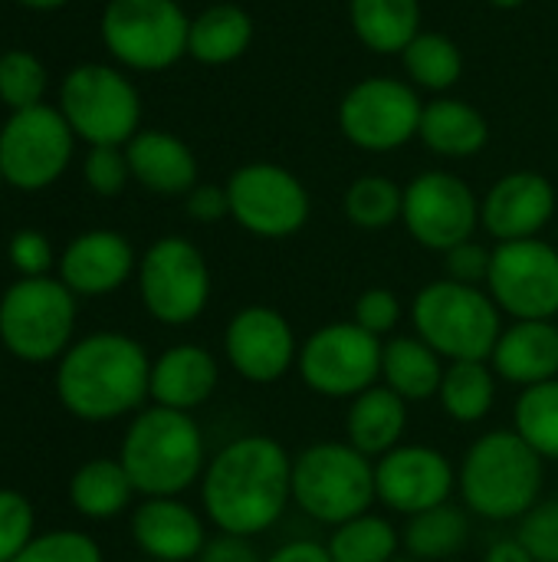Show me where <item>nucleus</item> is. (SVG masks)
<instances>
[{"label": "nucleus", "instance_id": "nucleus-37", "mask_svg": "<svg viewBox=\"0 0 558 562\" xmlns=\"http://www.w3.org/2000/svg\"><path fill=\"white\" fill-rule=\"evenodd\" d=\"M46 92V69L26 49H10L0 56V102L13 112L43 105Z\"/></svg>", "mask_w": 558, "mask_h": 562}, {"label": "nucleus", "instance_id": "nucleus-44", "mask_svg": "<svg viewBox=\"0 0 558 562\" xmlns=\"http://www.w3.org/2000/svg\"><path fill=\"white\" fill-rule=\"evenodd\" d=\"M7 257L20 277H49L53 247L39 231H16L7 244Z\"/></svg>", "mask_w": 558, "mask_h": 562}, {"label": "nucleus", "instance_id": "nucleus-16", "mask_svg": "<svg viewBox=\"0 0 558 562\" xmlns=\"http://www.w3.org/2000/svg\"><path fill=\"white\" fill-rule=\"evenodd\" d=\"M401 221L421 247L447 254L474 237L480 224V201L457 175L424 171L405 188Z\"/></svg>", "mask_w": 558, "mask_h": 562}, {"label": "nucleus", "instance_id": "nucleus-29", "mask_svg": "<svg viewBox=\"0 0 558 562\" xmlns=\"http://www.w3.org/2000/svg\"><path fill=\"white\" fill-rule=\"evenodd\" d=\"M253 40V20L247 10H240L237 3H214L204 13H197L191 20V33H187V53L197 63L207 66H224L234 63L247 53Z\"/></svg>", "mask_w": 558, "mask_h": 562}, {"label": "nucleus", "instance_id": "nucleus-2", "mask_svg": "<svg viewBox=\"0 0 558 562\" xmlns=\"http://www.w3.org/2000/svg\"><path fill=\"white\" fill-rule=\"evenodd\" d=\"M151 359L125 333H92L76 339L56 362L53 392L62 412L89 425L138 415L151 402Z\"/></svg>", "mask_w": 558, "mask_h": 562}, {"label": "nucleus", "instance_id": "nucleus-49", "mask_svg": "<svg viewBox=\"0 0 558 562\" xmlns=\"http://www.w3.org/2000/svg\"><path fill=\"white\" fill-rule=\"evenodd\" d=\"M23 7H30V10H56V7H62L66 0H20Z\"/></svg>", "mask_w": 558, "mask_h": 562}, {"label": "nucleus", "instance_id": "nucleus-5", "mask_svg": "<svg viewBox=\"0 0 558 562\" xmlns=\"http://www.w3.org/2000/svg\"><path fill=\"white\" fill-rule=\"evenodd\" d=\"M411 326L444 362H490L503 333V313L483 286L444 277L414 293Z\"/></svg>", "mask_w": 558, "mask_h": 562}, {"label": "nucleus", "instance_id": "nucleus-4", "mask_svg": "<svg viewBox=\"0 0 558 562\" xmlns=\"http://www.w3.org/2000/svg\"><path fill=\"white\" fill-rule=\"evenodd\" d=\"M118 461L141 497H181L201 484L210 458L194 415L145 405L122 435Z\"/></svg>", "mask_w": 558, "mask_h": 562}, {"label": "nucleus", "instance_id": "nucleus-52", "mask_svg": "<svg viewBox=\"0 0 558 562\" xmlns=\"http://www.w3.org/2000/svg\"><path fill=\"white\" fill-rule=\"evenodd\" d=\"M0 184H3V175H0Z\"/></svg>", "mask_w": 558, "mask_h": 562}, {"label": "nucleus", "instance_id": "nucleus-35", "mask_svg": "<svg viewBox=\"0 0 558 562\" xmlns=\"http://www.w3.org/2000/svg\"><path fill=\"white\" fill-rule=\"evenodd\" d=\"M401 59H405L408 76L431 92L451 89L464 72V56H460L457 43L447 40L444 33H418L405 46Z\"/></svg>", "mask_w": 558, "mask_h": 562}, {"label": "nucleus", "instance_id": "nucleus-32", "mask_svg": "<svg viewBox=\"0 0 558 562\" xmlns=\"http://www.w3.org/2000/svg\"><path fill=\"white\" fill-rule=\"evenodd\" d=\"M358 40L375 53H405V46L421 33L418 0H352L349 7Z\"/></svg>", "mask_w": 558, "mask_h": 562}, {"label": "nucleus", "instance_id": "nucleus-8", "mask_svg": "<svg viewBox=\"0 0 558 562\" xmlns=\"http://www.w3.org/2000/svg\"><path fill=\"white\" fill-rule=\"evenodd\" d=\"M382 349L385 339L352 319H335L299 342L296 372L312 395L349 402L382 382Z\"/></svg>", "mask_w": 558, "mask_h": 562}, {"label": "nucleus", "instance_id": "nucleus-24", "mask_svg": "<svg viewBox=\"0 0 558 562\" xmlns=\"http://www.w3.org/2000/svg\"><path fill=\"white\" fill-rule=\"evenodd\" d=\"M408 435V402L388 385H372L345 405V441L365 458L378 461L382 454L405 445Z\"/></svg>", "mask_w": 558, "mask_h": 562}, {"label": "nucleus", "instance_id": "nucleus-1", "mask_svg": "<svg viewBox=\"0 0 558 562\" xmlns=\"http://www.w3.org/2000/svg\"><path fill=\"white\" fill-rule=\"evenodd\" d=\"M293 504V454L270 435L227 441L204 468L201 510L217 533L260 537Z\"/></svg>", "mask_w": 558, "mask_h": 562}, {"label": "nucleus", "instance_id": "nucleus-14", "mask_svg": "<svg viewBox=\"0 0 558 562\" xmlns=\"http://www.w3.org/2000/svg\"><path fill=\"white\" fill-rule=\"evenodd\" d=\"M487 293L510 319H556L558 250L539 237L497 244Z\"/></svg>", "mask_w": 558, "mask_h": 562}, {"label": "nucleus", "instance_id": "nucleus-43", "mask_svg": "<svg viewBox=\"0 0 558 562\" xmlns=\"http://www.w3.org/2000/svg\"><path fill=\"white\" fill-rule=\"evenodd\" d=\"M490 263H493V250H487L474 237L464 240V244H457V247H451L444 254V273H447V280L467 283V286H487Z\"/></svg>", "mask_w": 558, "mask_h": 562}, {"label": "nucleus", "instance_id": "nucleus-15", "mask_svg": "<svg viewBox=\"0 0 558 562\" xmlns=\"http://www.w3.org/2000/svg\"><path fill=\"white\" fill-rule=\"evenodd\" d=\"M421 99L408 82L372 76L352 86L339 105L342 135L365 151H391L421 128Z\"/></svg>", "mask_w": 558, "mask_h": 562}, {"label": "nucleus", "instance_id": "nucleus-47", "mask_svg": "<svg viewBox=\"0 0 558 562\" xmlns=\"http://www.w3.org/2000/svg\"><path fill=\"white\" fill-rule=\"evenodd\" d=\"M263 562H332V557H329V547L319 540H289L276 547Z\"/></svg>", "mask_w": 558, "mask_h": 562}, {"label": "nucleus", "instance_id": "nucleus-10", "mask_svg": "<svg viewBox=\"0 0 558 562\" xmlns=\"http://www.w3.org/2000/svg\"><path fill=\"white\" fill-rule=\"evenodd\" d=\"M59 112L69 128L95 145H128L138 132L141 102L135 86L112 66L82 63L76 66L59 89Z\"/></svg>", "mask_w": 558, "mask_h": 562}, {"label": "nucleus", "instance_id": "nucleus-55", "mask_svg": "<svg viewBox=\"0 0 558 562\" xmlns=\"http://www.w3.org/2000/svg\"><path fill=\"white\" fill-rule=\"evenodd\" d=\"M0 352H3V349H0Z\"/></svg>", "mask_w": 558, "mask_h": 562}, {"label": "nucleus", "instance_id": "nucleus-46", "mask_svg": "<svg viewBox=\"0 0 558 562\" xmlns=\"http://www.w3.org/2000/svg\"><path fill=\"white\" fill-rule=\"evenodd\" d=\"M266 557H260V550L253 547V540L247 537H230V533H217L207 540L204 553L197 557V562H263Z\"/></svg>", "mask_w": 558, "mask_h": 562}, {"label": "nucleus", "instance_id": "nucleus-18", "mask_svg": "<svg viewBox=\"0 0 558 562\" xmlns=\"http://www.w3.org/2000/svg\"><path fill=\"white\" fill-rule=\"evenodd\" d=\"M457 491V468L441 448L398 445L375 461V497L385 510L418 517L441 507Z\"/></svg>", "mask_w": 558, "mask_h": 562}, {"label": "nucleus", "instance_id": "nucleus-50", "mask_svg": "<svg viewBox=\"0 0 558 562\" xmlns=\"http://www.w3.org/2000/svg\"><path fill=\"white\" fill-rule=\"evenodd\" d=\"M487 3H493V7H500V10H513V7H523L526 0H487Z\"/></svg>", "mask_w": 558, "mask_h": 562}, {"label": "nucleus", "instance_id": "nucleus-38", "mask_svg": "<svg viewBox=\"0 0 558 562\" xmlns=\"http://www.w3.org/2000/svg\"><path fill=\"white\" fill-rule=\"evenodd\" d=\"M13 562H105L102 547L82 530H46Z\"/></svg>", "mask_w": 558, "mask_h": 562}, {"label": "nucleus", "instance_id": "nucleus-36", "mask_svg": "<svg viewBox=\"0 0 558 562\" xmlns=\"http://www.w3.org/2000/svg\"><path fill=\"white\" fill-rule=\"evenodd\" d=\"M405 191L385 175H362L345 191V217L362 231H385L401 221Z\"/></svg>", "mask_w": 558, "mask_h": 562}, {"label": "nucleus", "instance_id": "nucleus-22", "mask_svg": "<svg viewBox=\"0 0 558 562\" xmlns=\"http://www.w3.org/2000/svg\"><path fill=\"white\" fill-rule=\"evenodd\" d=\"M220 385L217 356L201 342H174L151 359V405L194 415L214 398Z\"/></svg>", "mask_w": 558, "mask_h": 562}, {"label": "nucleus", "instance_id": "nucleus-39", "mask_svg": "<svg viewBox=\"0 0 558 562\" xmlns=\"http://www.w3.org/2000/svg\"><path fill=\"white\" fill-rule=\"evenodd\" d=\"M36 537L33 504L10 487H0V562H13Z\"/></svg>", "mask_w": 558, "mask_h": 562}, {"label": "nucleus", "instance_id": "nucleus-6", "mask_svg": "<svg viewBox=\"0 0 558 562\" xmlns=\"http://www.w3.org/2000/svg\"><path fill=\"white\" fill-rule=\"evenodd\" d=\"M76 293L59 277H20L0 296V349L26 366H49L76 342Z\"/></svg>", "mask_w": 558, "mask_h": 562}, {"label": "nucleus", "instance_id": "nucleus-26", "mask_svg": "<svg viewBox=\"0 0 558 562\" xmlns=\"http://www.w3.org/2000/svg\"><path fill=\"white\" fill-rule=\"evenodd\" d=\"M69 504L79 517L105 524L122 517L135 501V484L118 458H89L69 477Z\"/></svg>", "mask_w": 558, "mask_h": 562}, {"label": "nucleus", "instance_id": "nucleus-30", "mask_svg": "<svg viewBox=\"0 0 558 562\" xmlns=\"http://www.w3.org/2000/svg\"><path fill=\"white\" fill-rule=\"evenodd\" d=\"M500 379L490 362H447L437 402L441 412L457 425H480L497 405Z\"/></svg>", "mask_w": 558, "mask_h": 562}, {"label": "nucleus", "instance_id": "nucleus-19", "mask_svg": "<svg viewBox=\"0 0 558 562\" xmlns=\"http://www.w3.org/2000/svg\"><path fill=\"white\" fill-rule=\"evenodd\" d=\"M135 547L155 562H197L207 547V517L181 497H141L128 520Z\"/></svg>", "mask_w": 558, "mask_h": 562}, {"label": "nucleus", "instance_id": "nucleus-27", "mask_svg": "<svg viewBox=\"0 0 558 562\" xmlns=\"http://www.w3.org/2000/svg\"><path fill=\"white\" fill-rule=\"evenodd\" d=\"M447 362L414 333L391 336L382 349V385L398 392L408 405L437 398Z\"/></svg>", "mask_w": 558, "mask_h": 562}, {"label": "nucleus", "instance_id": "nucleus-40", "mask_svg": "<svg viewBox=\"0 0 558 562\" xmlns=\"http://www.w3.org/2000/svg\"><path fill=\"white\" fill-rule=\"evenodd\" d=\"M516 540L536 562H558V501H539L523 520H516Z\"/></svg>", "mask_w": 558, "mask_h": 562}, {"label": "nucleus", "instance_id": "nucleus-7", "mask_svg": "<svg viewBox=\"0 0 558 562\" xmlns=\"http://www.w3.org/2000/svg\"><path fill=\"white\" fill-rule=\"evenodd\" d=\"M293 504L309 520L339 527L368 514L375 497V461L349 441H316L293 458Z\"/></svg>", "mask_w": 558, "mask_h": 562}, {"label": "nucleus", "instance_id": "nucleus-12", "mask_svg": "<svg viewBox=\"0 0 558 562\" xmlns=\"http://www.w3.org/2000/svg\"><path fill=\"white\" fill-rule=\"evenodd\" d=\"M72 128L59 109L33 105L13 112L0 128V175L20 191L49 188L72 158Z\"/></svg>", "mask_w": 558, "mask_h": 562}, {"label": "nucleus", "instance_id": "nucleus-51", "mask_svg": "<svg viewBox=\"0 0 558 562\" xmlns=\"http://www.w3.org/2000/svg\"><path fill=\"white\" fill-rule=\"evenodd\" d=\"M556 501H558V481H556Z\"/></svg>", "mask_w": 558, "mask_h": 562}, {"label": "nucleus", "instance_id": "nucleus-13", "mask_svg": "<svg viewBox=\"0 0 558 562\" xmlns=\"http://www.w3.org/2000/svg\"><path fill=\"white\" fill-rule=\"evenodd\" d=\"M230 217L253 237L283 240L306 227L309 191L303 181L280 165H243L227 181Z\"/></svg>", "mask_w": 558, "mask_h": 562}, {"label": "nucleus", "instance_id": "nucleus-23", "mask_svg": "<svg viewBox=\"0 0 558 562\" xmlns=\"http://www.w3.org/2000/svg\"><path fill=\"white\" fill-rule=\"evenodd\" d=\"M490 366L497 379L529 389L558 379V323L556 319H513L503 326Z\"/></svg>", "mask_w": 558, "mask_h": 562}, {"label": "nucleus", "instance_id": "nucleus-48", "mask_svg": "<svg viewBox=\"0 0 558 562\" xmlns=\"http://www.w3.org/2000/svg\"><path fill=\"white\" fill-rule=\"evenodd\" d=\"M480 562H536L529 557V550L516 540V537H503V540H497V543H490L487 547V553H483V560Z\"/></svg>", "mask_w": 558, "mask_h": 562}, {"label": "nucleus", "instance_id": "nucleus-11", "mask_svg": "<svg viewBox=\"0 0 558 562\" xmlns=\"http://www.w3.org/2000/svg\"><path fill=\"white\" fill-rule=\"evenodd\" d=\"M191 20L174 0H109L102 40L132 69H168L187 53Z\"/></svg>", "mask_w": 558, "mask_h": 562}, {"label": "nucleus", "instance_id": "nucleus-3", "mask_svg": "<svg viewBox=\"0 0 558 562\" xmlns=\"http://www.w3.org/2000/svg\"><path fill=\"white\" fill-rule=\"evenodd\" d=\"M546 484V461L513 431H483L460 458L457 491L464 507L490 524L523 520Z\"/></svg>", "mask_w": 558, "mask_h": 562}, {"label": "nucleus", "instance_id": "nucleus-42", "mask_svg": "<svg viewBox=\"0 0 558 562\" xmlns=\"http://www.w3.org/2000/svg\"><path fill=\"white\" fill-rule=\"evenodd\" d=\"M82 175H86V184L95 194L115 198V194H122V188L132 178L128 155L118 145H95V148H89V155L82 161Z\"/></svg>", "mask_w": 558, "mask_h": 562}, {"label": "nucleus", "instance_id": "nucleus-41", "mask_svg": "<svg viewBox=\"0 0 558 562\" xmlns=\"http://www.w3.org/2000/svg\"><path fill=\"white\" fill-rule=\"evenodd\" d=\"M401 300L395 290L388 286H368L358 293L355 306H352V323L362 326L365 333L378 336V339H391V333L401 323Z\"/></svg>", "mask_w": 558, "mask_h": 562}, {"label": "nucleus", "instance_id": "nucleus-17", "mask_svg": "<svg viewBox=\"0 0 558 562\" xmlns=\"http://www.w3.org/2000/svg\"><path fill=\"white\" fill-rule=\"evenodd\" d=\"M224 356L243 382L276 385L296 369L299 339L280 310L253 303L230 316L224 329Z\"/></svg>", "mask_w": 558, "mask_h": 562}, {"label": "nucleus", "instance_id": "nucleus-31", "mask_svg": "<svg viewBox=\"0 0 558 562\" xmlns=\"http://www.w3.org/2000/svg\"><path fill=\"white\" fill-rule=\"evenodd\" d=\"M401 543L411 560H451L470 543V510L447 501L418 517H408V527L401 530Z\"/></svg>", "mask_w": 558, "mask_h": 562}, {"label": "nucleus", "instance_id": "nucleus-20", "mask_svg": "<svg viewBox=\"0 0 558 562\" xmlns=\"http://www.w3.org/2000/svg\"><path fill=\"white\" fill-rule=\"evenodd\" d=\"M556 214V188L539 171H513L500 178L480 201V224L500 244L539 237Z\"/></svg>", "mask_w": 558, "mask_h": 562}, {"label": "nucleus", "instance_id": "nucleus-25", "mask_svg": "<svg viewBox=\"0 0 558 562\" xmlns=\"http://www.w3.org/2000/svg\"><path fill=\"white\" fill-rule=\"evenodd\" d=\"M125 155H128L132 178L155 194L174 198V194H187L197 184L194 151L168 132H138L125 145Z\"/></svg>", "mask_w": 558, "mask_h": 562}, {"label": "nucleus", "instance_id": "nucleus-45", "mask_svg": "<svg viewBox=\"0 0 558 562\" xmlns=\"http://www.w3.org/2000/svg\"><path fill=\"white\" fill-rule=\"evenodd\" d=\"M187 214L197 224H217L224 217H230V198H227V184H194L187 191Z\"/></svg>", "mask_w": 558, "mask_h": 562}, {"label": "nucleus", "instance_id": "nucleus-34", "mask_svg": "<svg viewBox=\"0 0 558 562\" xmlns=\"http://www.w3.org/2000/svg\"><path fill=\"white\" fill-rule=\"evenodd\" d=\"M513 431L543 461L558 464V379L520 389L513 405Z\"/></svg>", "mask_w": 558, "mask_h": 562}, {"label": "nucleus", "instance_id": "nucleus-33", "mask_svg": "<svg viewBox=\"0 0 558 562\" xmlns=\"http://www.w3.org/2000/svg\"><path fill=\"white\" fill-rule=\"evenodd\" d=\"M326 547L332 562H398L405 550L398 527L375 510L332 527Z\"/></svg>", "mask_w": 558, "mask_h": 562}, {"label": "nucleus", "instance_id": "nucleus-21", "mask_svg": "<svg viewBox=\"0 0 558 562\" xmlns=\"http://www.w3.org/2000/svg\"><path fill=\"white\" fill-rule=\"evenodd\" d=\"M59 280L76 296H109L122 290L135 270V247L118 231H86L56 260Z\"/></svg>", "mask_w": 558, "mask_h": 562}, {"label": "nucleus", "instance_id": "nucleus-53", "mask_svg": "<svg viewBox=\"0 0 558 562\" xmlns=\"http://www.w3.org/2000/svg\"><path fill=\"white\" fill-rule=\"evenodd\" d=\"M556 250H558V244H556Z\"/></svg>", "mask_w": 558, "mask_h": 562}, {"label": "nucleus", "instance_id": "nucleus-54", "mask_svg": "<svg viewBox=\"0 0 558 562\" xmlns=\"http://www.w3.org/2000/svg\"><path fill=\"white\" fill-rule=\"evenodd\" d=\"M556 323H558V316H556Z\"/></svg>", "mask_w": 558, "mask_h": 562}, {"label": "nucleus", "instance_id": "nucleus-28", "mask_svg": "<svg viewBox=\"0 0 558 562\" xmlns=\"http://www.w3.org/2000/svg\"><path fill=\"white\" fill-rule=\"evenodd\" d=\"M418 135L424 145L447 158H470L487 145V119L460 99H434L421 112Z\"/></svg>", "mask_w": 558, "mask_h": 562}, {"label": "nucleus", "instance_id": "nucleus-9", "mask_svg": "<svg viewBox=\"0 0 558 562\" xmlns=\"http://www.w3.org/2000/svg\"><path fill=\"white\" fill-rule=\"evenodd\" d=\"M145 313L161 326H191L210 303V267L187 237L155 240L135 270Z\"/></svg>", "mask_w": 558, "mask_h": 562}]
</instances>
